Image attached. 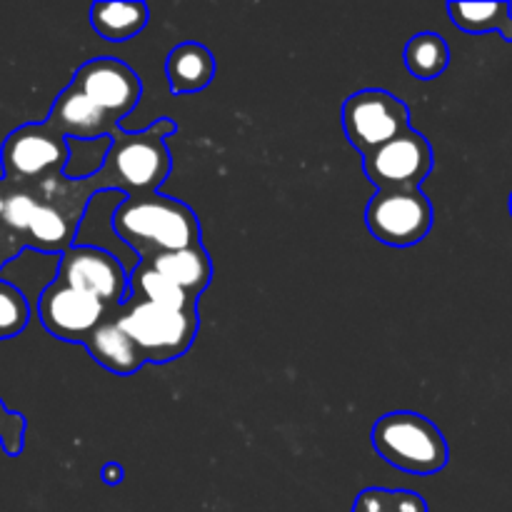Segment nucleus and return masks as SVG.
I'll return each instance as SVG.
<instances>
[{"label":"nucleus","mask_w":512,"mask_h":512,"mask_svg":"<svg viewBox=\"0 0 512 512\" xmlns=\"http://www.w3.org/2000/svg\"><path fill=\"white\" fill-rule=\"evenodd\" d=\"M45 125L60 133L63 138H80V140H95V138H118L120 125L118 120L110 118L103 108L85 98L78 88L68 85L63 93L55 98L53 108H50Z\"/></svg>","instance_id":"nucleus-12"},{"label":"nucleus","mask_w":512,"mask_h":512,"mask_svg":"<svg viewBox=\"0 0 512 512\" xmlns=\"http://www.w3.org/2000/svg\"><path fill=\"white\" fill-rule=\"evenodd\" d=\"M165 73L173 93H198L215 78V58L205 45L180 43L168 53Z\"/></svg>","instance_id":"nucleus-15"},{"label":"nucleus","mask_w":512,"mask_h":512,"mask_svg":"<svg viewBox=\"0 0 512 512\" xmlns=\"http://www.w3.org/2000/svg\"><path fill=\"white\" fill-rule=\"evenodd\" d=\"M70 85L103 108L113 120H123L138 105L143 93L138 73L118 58L88 60L75 70Z\"/></svg>","instance_id":"nucleus-11"},{"label":"nucleus","mask_w":512,"mask_h":512,"mask_svg":"<svg viewBox=\"0 0 512 512\" xmlns=\"http://www.w3.org/2000/svg\"><path fill=\"white\" fill-rule=\"evenodd\" d=\"M343 128L348 143L360 155H368L410 130V110L388 90L365 88L345 100Z\"/></svg>","instance_id":"nucleus-6"},{"label":"nucleus","mask_w":512,"mask_h":512,"mask_svg":"<svg viewBox=\"0 0 512 512\" xmlns=\"http://www.w3.org/2000/svg\"><path fill=\"white\" fill-rule=\"evenodd\" d=\"M75 233H78V225L68 215L60 213L53 205L38 203L33 218H30L28 233H25V243H28V248L40 250V253L60 255L73 248Z\"/></svg>","instance_id":"nucleus-17"},{"label":"nucleus","mask_w":512,"mask_h":512,"mask_svg":"<svg viewBox=\"0 0 512 512\" xmlns=\"http://www.w3.org/2000/svg\"><path fill=\"white\" fill-rule=\"evenodd\" d=\"M365 225L375 240L410 248L433 228V205L418 190H378L365 210Z\"/></svg>","instance_id":"nucleus-7"},{"label":"nucleus","mask_w":512,"mask_h":512,"mask_svg":"<svg viewBox=\"0 0 512 512\" xmlns=\"http://www.w3.org/2000/svg\"><path fill=\"white\" fill-rule=\"evenodd\" d=\"M450 65V48L438 33H418L405 45V68L418 80H435Z\"/></svg>","instance_id":"nucleus-20"},{"label":"nucleus","mask_w":512,"mask_h":512,"mask_svg":"<svg viewBox=\"0 0 512 512\" xmlns=\"http://www.w3.org/2000/svg\"><path fill=\"white\" fill-rule=\"evenodd\" d=\"M450 20L465 33H495L512 43V8L505 0L498 3H448Z\"/></svg>","instance_id":"nucleus-19"},{"label":"nucleus","mask_w":512,"mask_h":512,"mask_svg":"<svg viewBox=\"0 0 512 512\" xmlns=\"http://www.w3.org/2000/svg\"><path fill=\"white\" fill-rule=\"evenodd\" d=\"M68 155V140L55 133L50 125H20L5 138L0 150L3 180L8 185L33 188L53 175L65 173Z\"/></svg>","instance_id":"nucleus-5"},{"label":"nucleus","mask_w":512,"mask_h":512,"mask_svg":"<svg viewBox=\"0 0 512 512\" xmlns=\"http://www.w3.org/2000/svg\"><path fill=\"white\" fill-rule=\"evenodd\" d=\"M85 348L93 355V360L98 365H103L105 370L115 375H133L138 373L145 365L143 353L138 350V345L130 340V335L115 323L113 310L108 313V318L93 330V333L85 338Z\"/></svg>","instance_id":"nucleus-13"},{"label":"nucleus","mask_w":512,"mask_h":512,"mask_svg":"<svg viewBox=\"0 0 512 512\" xmlns=\"http://www.w3.org/2000/svg\"><path fill=\"white\" fill-rule=\"evenodd\" d=\"M175 123L168 118L155 120L150 128L128 133L120 130L118 138L110 140L108 153L95 173L103 180L105 190H123L130 195L158 193L160 185L170 175V150L165 138L175 133Z\"/></svg>","instance_id":"nucleus-2"},{"label":"nucleus","mask_w":512,"mask_h":512,"mask_svg":"<svg viewBox=\"0 0 512 512\" xmlns=\"http://www.w3.org/2000/svg\"><path fill=\"white\" fill-rule=\"evenodd\" d=\"M353 512H428V503L413 490L368 488L355 498Z\"/></svg>","instance_id":"nucleus-21"},{"label":"nucleus","mask_w":512,"mask_h":512,"mask_svg":"<svg viewBox=\"0 0 512 512\" xmlns=\"http://www.w3.org/2000/svg\"><path fill=\"white\" fill-rule=\"evenodd\" d=\"M510 213H512V195H510Z\"/></svg>","instance_id":"nucleus-27"},{"label":"nucleus","mask_w":512,"mask_h":512,"mask_svg":"<svg viewBox=\"0 0 512 512\" xmlns=\"http://www.w3.org/2000/svg\"><path fill=\"white\" fill-rule=\"evenodd\" d=\"M130 298L145 300V303L160 305L170 310H198V300L190 298L185 290H180L173 280L155 273L148 263H138V268L128 278Z\"/></svg>","instance_id":"nucleus-18"},{"label":"nucleus","mask_w":512,"mask_h":512,"mask_svg":"<svg viewBox=\"0 0 512 512\" xmlns=\"http://www.w3.org/2000/svg\"><path fill=\"white\" fill-rule=\"evenodd\" d=\"M23 435H25V420L23 415L8 413L5 405L0 403V443H3V450L15 458L23 450Z\"/></svg>","instance_id":"nucleus-24"},{"label":"nucleus","mask_w":512,"mask_h":512,"mask_svg":"<svg viewBox=\"0 0 512 512\" xmlns=\"http://www.w3.org/2000/svg\"><path fill=\"white\" fill-rule=\"evenodd\" d=\"M35 205H38V200H35L33 190L20 188V185H8V198H5L0 223H3L10 233H15L18 238L25 240L30 218H33L35 213Z\"/></svg>","instance_id":"nucleus-23"},{"label":"nucleus","mask_w":512,"mask_h":512,"mask_svg":"<svg viewBox=\"0 0 512 512\" xmlns=\"http://www.w3.org/2000/svg\"><path fill=\"white\" fill-rule=\"evenodd\" d=\"M110 310L115 308H108L100 300L68 288L60 280L50 283L38 298L40 323L53 338L65 340V343L83 345L85 338L108 318Z\"/></svg>","instance_id":"nucleus-10"},{"label":"nucleus","mask_w":512,"mask_h":512,"mask_svg":"<svg viewBox=\"0 0 512 512\" xmlns=\"http://www.w3.org/2000/svg\"><path fill=\"white\" fill-rule=\"evenodd\" d=\"M113 318L130 335L145 363L165 365L190 350L198 335V310H170L130 298L113 310Z\"/></svg>","instance_id":"nucleus-3"},{"label":"nucleus","mask_w":512,"mask_h":512,"mask_svg":"<svg viewBox=\"0 0 512 512\" xmlns=\"http://www.w3.org/2000/svg\"><path fill=\"white\" fill-rule=\"evenodd\" d=\"M363 170L378 190H418L433 170V148L425 135L410 128L363 155Z\"/></svg>","instance_id":"nucleus-9"},{"label":"nucleus","mask_w":512,"mask_h":512,"mask_svg":"<svg viewBox=\"0 0 512 512\" xmlns=\"http://www.w3.org/2000/svg\"><path fill=\"white\" fill-rule=\"evenodd\" d=\"M140 263H148L155 273L173 280L193 300L203 295V290L210 285V278H213V263H210V255L203 248V243L185 250H173V253H158L148 260H140Z\"/></svg>","instance_id":"nucleus-14"},{"label":"nucleus","mask_w":512,"mask_h":512,"mask_svg":"<svg viewBox=\"0 0 512 512\" xmlns=\"http://www.w3.org/2000/svg\"><path fill=\"white\" fill-rule=\"evenodd\" d=\"M150 10L148 5L135 0V3H95L90 8V25L100 38L110 40V43H125V40L135 38L140 30L148 25Z\"/></svg>","instance_id":"nucleus-16"},{"label":"nucleus","mask_w":512,"mask_h":512,"mask_svg":"<svg viewBox=\"0 0 512 512\" xmlns=\"http://www.w3.org/2000/svg\"><path fill=\"white\" fill-rule=\"evenodd\" d=\"M100 478H103V483L110 485V488H113V485H120L123 483V468H120L118 463L103 465V473H100Z\"/></svg>","instance_id":"nucleus-25"},{"label":"nucleus","mask_w":512,"mask_h":512,"mask_svg":"<svg viewBox=\"0 0 512 512\" xmlns=\"http://www.w3.org/2000/svg\"><path fill=\"white\" fill-rule=\"evenodd\" d=\"M113 230L140 260L200 243V223L193 208L163 193L123 198L113 213Z\"/></svg>","instance_id":"nucleus-1"},{"label":"nucleus","mask_w":512,"mask_h":512,"mask_svg":"<svg viewBox=\"0 0 512 512\" xmlns=\"http://www.w3.org/2000/svg\"><path fill=\"white\" fill-rule=\"evenodd\" d=\"M68 288L100 300L108 308H120L128 300V273L115 255L93 245H73L60 253L58 278Z\"/></svg>","instance_id":"nucleus-8"},{"label":"nucleus","mask_w":512,"mask_h":512,"mask_svg":"<svg viewBox=\"0 0 512 512\" xmlns=\"http://www.w3.org/2000/svg\"><path fill=\"white\" fill-rule=\"evenodd\" d=\"M373 448L393 468L415 475H433L448 465L450 450L443 433L425 415L388 413L373 425Z\"/></svg>","instance_id":"nucleus-4"},{"label":"nucleus","mask_w":512,"mask_h":512,"mask_svg":"<svg viewBox=\"0 0 512 512\" xmlns=\"http://www.w3.org/2000/svg\"><path fill=\"white\" fill-rule=\"evenodd\" d=\"M30 320V305L15 285L0 280V340L23 333Z\"/></svg>","instance_id":"nucleus-22"},{"label":"nucleus","mask_w":512,"mask_h":512,"mask_svg":"<svg viewBox=\"0 0 512 512\" xmlns=\"http://www.w3.org/2000/svg\"><path fill=\"white\" fill-rule=\"evenodd\" d=\"M5 198H8V183H5V180L0 178V215H3V205H5Z\"/></svg>","instance_id":"nucleus-26"}]
</instances>
